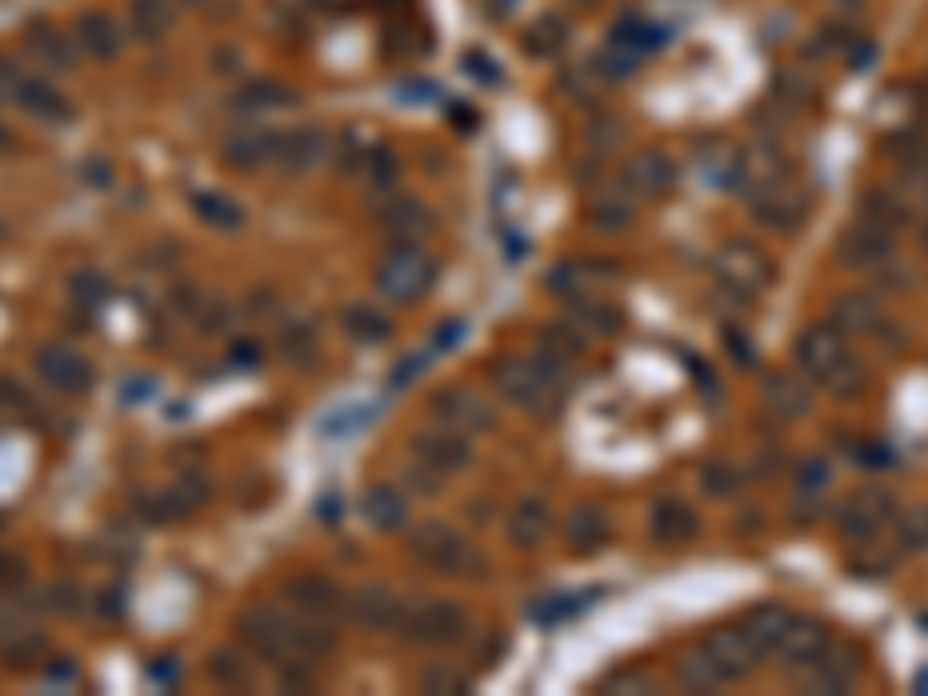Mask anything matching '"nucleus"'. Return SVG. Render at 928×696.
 <instances>
[{
  "instance_id": "1",
  "label": "nucleus",
  "mask_w": 928,
  "mask_h": 696,
  "mask_svg": "<svg viewBox=\"0 0 928 696\" xmlns=\"http://www.w3.org/2000/svg\"><path fill=\"white\" fill-rule=\"evenodd\" d=\"M237 632H241V640H247V650L270 659L274 669H284V664L316 669L334 646H340L334 617H307L297 609H274V603H255V609H247L237 622Z\"/></svg>"
},
{
  "instance_id": "2",
  "label": "nucleus",
  "mask_w": 928,
  "mask_h": 696,
  "mask_svg": "<svg viewBox=\"0 0 928 696\" xmlns=\"http://www.w3.org/2000/svg\"><path fill=\"white\" fill-rule=\"evenodd\" d=\"M497 391L507 405L525 409V413H548L567 399L571 391V368L562 353H552V348H538L534 358H507L497 362Z\"/></svg>"
},
{
  "instance_id": "3",
  "label": "nucleus",
  "mask_w": 928,
  "mask_h": 696,
  "mask_svg": "<svg viewBox=\"0 0 928 696\" xmlns=\"http://www.w3.org/2000/svg\"><path fill=\"white\" fill-rule=\"evenodd\" d=\"M798 368L845 399H854L864 386V372L854 368L841 325H808L804 335H798Z\"/></svg>"
},
{
  "instance_id": "4",
  "label": "nucleus",
  "mask_w": 928,
  "mask_h": 696,
  "mask_svg": "<svg viewBox=\"0 0 928 696\" xmlns=\"http://www.w3.org/2000/svg\"><path fill=\"white\" fill-rule=\"evenodd\" d=\"M432 279H437V265L418 242H395L385 261L377 265V292L395 307L418 302L423 292L432 288Z\"/></svg>"
},
{
  "instance_id": "5",
  "label": "nucleus",
  "mask_w": 928,
  "mask_h": 696,
  "mask_svg": "<svg viewBox=\"0 0 928 696\" xmlns=\"http://www.w3.org/2000/svg\"><path fill=\"white\" fill-rule=\"evenodd\" d=\"M414 557L418 562H427L432 572H441V576H483L488 572V562H483V553L460 535V529H451V525H423V529H414Z\"/></svg>"
},
{
  "instance_id": "6",
  "label": "nucleus",
  "mask_w": 928,
  "mask_h": 696,
  "mask_svg": "<svg viewBox=\"0 0 928 696\" xmlns=\"http://www.w3.org/2000/svg\"><path fill=\"white\" fill-rule=\"evenodd\" d=\"M469 460H474L469 436L455 432V428H445V423H432L427 432L414 436V465H418L437 488H441L445 479H455L460 469H469Z\"/></svg>"
},
{
  "instance_id": "7",
  "label": "nucleus",
  "mask_w": 928,
  "mask_h": 696,
  "mask_svg": "<svg viewBox=\"0 0 928 696\" xmlns=\"http://www.w3.org/2000/svg\"><path fill=\"white\" fill-rule=\"evenodd\" d=\"M408 640H418V646H451L469 632V613L460 609L451 599H437V603H418V609H404L400 613V627Z\"/></svg>"
},
{
  "instance_id": "8",
  "label": "nucleus",
  "mask_w": 928,
  "mask_h": 696,
  "mask_svg": "<svg viewBox=\"0 0 928 696\" xmlns=\"http://www.w3.org/2000/svg\"><path fill=\"white\" fill-rule=\"evenodd\" d=\"M432 423H445L464 436H478L497 423V409L488 405V395H478L469 386H445L437 399H432Z\"/></svg>"
},
{
  "instance_id": "9",
  "label": "nucleus",
  "mask_w": 928,
  "mask_h": 696,
  "mask_svg": "<svg viewBox=\"0 0 928 696\" xmlns=\"http://www.w3.org/2000/svg\"><path fill=\"white\" fill-rule=\"evenodd\" d=\"M887 520H891V497L882 488H864V492H854L849 502L835 506V529H841L845 539H854V543L878 539V529Z\"/></svg>"
},
{
  "instance_id": "10",
  "label": "nucleus",
  "mask_w": 928,
  "mask_h": 696,
  "mask_svg": "<svg viewBox=\"0 0 928 696\" xmlns=\"http://www.w3.org/2000/svg\"><path fill=\"white\" fill-rule=\"evenodd\" d=\"M701 650H705V659L715 664L719 683H738V677H748V673L757 669V659H761V650L752 646V636L742 632V627H719V632H711Z\"/></svg>"
},
{
  "instance_id": "11",
  "label": "nucleus",
  "mask_w": 928,
  "mask_h": 696,
  "mask_svg": "<svg viewBox=\"0 0 928 696\" xmlns=\"http://www.w3.org/2000/svg\"><path fill=\"white\" fill-rule=\"evenodd\" d=\"M325 158V135L316 125H293V131H274V163L270 168L288 177H307L316 163Z\"/></svg>"
},
{
  "instance_id": "12",
  "label": "nucleus",
  "mask_w": 928,
  "mask_h": 696,
  "mask_svg": "<svg viewBox=\"0 0 928 696\" xmlns=\"http://www.w3.org/2000/svg\"><path fill=\"white\" fill-rule=\"evenodd\" d=\"M826 650H831V636H826L822 622H812V617H794L789 632L780 636V646H775L780 664H785L789 673H808Z\"/></svg>"
},
{
  "instance_id": "13",
  "label": "nucleus",
  "mask_w": 928,
  "mask_h": 696,
  "mask_svg": "<svg viewBox=\"0 0 928 696\" xmlns=\"http://www.w3.org/2000/svg\"><path fill=\"white\" fill-rule=\"evenodd\" d=\"M37 372H43L47 386L61 391V395H84L93 386L88 358H80L74 348H43V353H37Z\"/></svg>"
},
{
  "instance_id": "14",
  "label": "nucleus",
  "mask_w": 928,
  "mask_h": 696,
  "mask_svg": "<svg viewBox=\"0 0 928 696\" xmlns=\"http://www.w3.org/2000/svg\"><path fill=\"white\" fill-rule=\"evenodd\" d=\"M288 603L307 617H340L348 609L344 590L330 576H293L288 580Z\"/></svg>"
},
{
  "instance_id": "15",
  "label": "nucleus",
  "mask_w": 928,
  "mask_h": 696,
  "mask_svg": "<svg viewBox=\"0 0 928 696\" xmlns=\"http://www.w3.org/2000/svg\"><path fill=\"white\" fill-rule=\"evenodd\" d=\"M5 88H10V98L24 107L28 117H37V121H70L66 94H61V88H51L47 80H33V75H24V70H19V75H14Z\"/></svg>"
},
{
  "instance_id": "16",
  "label": "nucleus",
  "mask_w": 928,
  "mask_h": 696,
  "mask_svg": "<svg viewBox=\"0 0 928 696\" xmlns=\"http://www.w3.org/2000/svg\"><path fill=\"white\" fill-rule=\"evenodd\" d=\"M697 535V511L687 506L682 497H659L650 506V539L664 543V548H678Z\"/></svg>"
},
{
  "instance_id": "17",
  "label": "nucleus",
  "mask_w": 928,
  "mask_h": 696,
  "mask_svg": "<svg viewBox=\"0 0 928 696\" xmlns=\"http://www.w3.org/2000/svg\"><path fill=\"white\" fill-rule=\"evenodd\" d=\"M608 539H612V520H608L604 506L585 502V506L571 511V520H567V548H571V553L590 557V553H599Z\"/></svg>"
},
{
  "instance_id": "18",
  "label": "nucleus",
  "mask_w": 928,
  "mask_h": 696,
  "mask_svg": "<svg viewBox=\"0 0 928 696\" xmlns=\"http://www.w3.org/2000/svg\"><path fill=\"white\" fill-rule=\"evenodd\" d=\"M191 209L204 228H218V232H237V228H247V205H241L237 195L228 191H218V187H204L191 195Z\"/></svg>"
},
{
  "instance_id": "19",
  "label": "nucleus",
  "mask_w": 928,
  "mask_h": 696,
  "mask_svg": "<svg viewBox=\"0 0 928 696\" xmlns=\"http://www.w3.org/2000/svg\"><path fill=\"white\" fill-rule=\"evenodd\" d=\"M348 613L362 622V627L371 632H381V627H400V613H404V603L385 590V585H362L358 595L348 599Z\"/></svg>"
},
{
  "instance_id": "20",
  "label": "nucleus",
  "mask_w": 928,
  "mask_h": 696,
  "mask_svg": "<svg viewBox=\"0 0 928 696\" xmlns=\"http://www.w3.org/2000/svg\"><path fill=\"white\" fill-rule=\"evenodd\" d=\"M674 181H678V168L664 149H645L627 163V187L641 191V195H664Z\"/></svg>"
},
{
  "instance_id": "21",
  "label": "nucleus",
  "mask_w": 928,
  "mask_h": 696,
  "mask_svg": "<svg viewBox=\"0 0 928 696\" xmlns=\"http://www.w3.org/2000/svg\"><path fill=\"white\" fill-rule=\"evenodd\" d=\"M719 274H724V284H729V288L757 292V288H766V279H771V265L761 261V251H752V247L734 242L729 251L719 255Z\"/></svg>"
},
{
  "instance_id": "22",
  "label": "nucleus",
  "mask_w": 928,
  "mask_h": 696,
  "mask_svg": "<svg viewBox=\"0 0 928 696\" xmlns=\"http://www.w3.org/2000/svg\"><path fill=\"white\" fill-rule=\"evenodd\" d=\"M891 228H878V224H864L859 228H849L845 232V247H841V261L845 265H882V261H891Z\"/></svg>"
},
{
  "instance_id": "23",
  "label": "nucleus",
  "mask_w": 928,
  "mask_h": 696,
  "mask_svg": "<svg viewBox=\"0 0 928 696\" xmlns=\"http://www.w3.org/2000/svg\"><path fill=\"white\" fill-rule=\"evenodd\" d=\"M223 163L241 172H260L274 163V131H237L223 144Z\"/></svg>"
},
{
  "instance_id": "24",
  "label": "nucleus",
  "mask_w": 928,
  "mask_h": 696,
  "mask_svg": "<svg viewBox=\"0 0 928 696\" xmlns=\"http://www.w3.org/2000/svg\"><path fill=\"white\" fill-rule=\"evenodd\" d=\"M74 38H80V47L93 61H117L126 33H121V24H111L107 14H84V20L74 24Z\"/></svg>"
},
{
  "instance_id": "25",
  "label": "nucleus",
  "mask_w": 928,
  "mask_h": 696,
  "mask_svg": "<svg viewBox=\"0 0 928 696\" xmlns=\"http://www.w3.org/2000/svg\"><path fill=\"white\" fill-rule=\"evenodd\" d=\"M789 622H794V613L785 609V603H761V609H752L748 617L738 622V627L752 636V646H757L761 655H771V650L780 646V636L789 632Z\"/></svg>"
},
{
  "instance_id": "26",
  "label": "nucleus",
  "mask_w": 928,
  "mask_h": 696,
  "mask_svg": "<svg viewBox=\"0 0 928 696\" xmlns=\"http://www.w3.org/2000/svg\"><path fill=\"white\" fill-rule=\"evenodd\" d=\"M507 535H511V543L520 548V553L538 548L544 535H548V502H538V497L515 502V511L507 516Z\"/></svg>"
},
{
  "instance_id": "27",
  "label": "nucleus",
  "mask_w": 928,
  "mask_h": 696,
  "mask_svg": "<svg viewBox=\"0 0 928 696\" xmlns=\"http://www.w3.org/2000/svg\"><path fill=\"white\" fill-rule=\"evenodd\" d=\"M381 224H385V232L395 237V242H418V237L427 232V224H432V218H427V209L418 205L414 195H395V200L385 205Z\"/></svg>"
},
{
  "instance_id": "28",
  "label": "nucleus",
  "mask_w": 928,
  "mask_h": 696,
  "mask_svg": "<svg viewBox=\"0 0 928 696\" xmlns=\"http://www.w3.org/2000/svg\"><path fill=\"white\" fill-rule=\"evenodd\" d=\"M177 20V0H130V33L144 43L163 38Z\"/></svg>"
},
{
  "instance_id": "29",
  "label": "nucleus",
  "mask_w": 928,
  "mask_h": 696,
  "mask_svg": "<svg viewBox=\"0 0 928 696\" xmlns=\"http://www.w3.org/2000/svg\"><path fill=\"white\" fill-rule=\"evenodd\" d=\"M854 677H859V664H854V659H845V655H835V650H826V655L808 669V687H812V692H849Z\"/></svg>"
},
{
  "instance_id": "30",
  "label": "nucleus",
  "mask_w": 928,
  "mask_h": 696,
  "mask_svg": "<svg viewBox=\"0 0 928 696\" xmlns=\"http://www.w3.org/2000/svg\"><path fill=\"white\" fill-rule=\"evenodd\" d=\"M841 329H854V335H868V329L882 325V307L872 302V292H845L841 302H835V316H831Z\"/></svg>"
},
{
  "instance_id": "31",
  "label": "nucleus",
  "mask_w": 928,
  "mask_h": 696,
  "mask_svg": "<svg viewBox=\"0 0 928 696\" xmlns=\"http://www.w3.org/2000/svg\"><path fill=\"white\" fill-rule=\"evenodd\" d=\"M28 51L43 65H56V70H70L74 65V47H70V38L66 33H56L51 24H33L28 28Z\"/></svg>"
},
{
  "instance_id": "32",
  "label": "nucleus",
  "mask_w": 928,
  "mask_h": 696,
  "mask_svg": "<svg viewBox=\"0 0 928 696\" xmlns=\"http://www.w3.org/2000/svg\"><path fill=\"white\" fill-rule=\"evenodd\" d=\"M362 511H367V520L377 525V529H395V525H404V497L395 488H385V483H377L362 497Z\"/></svg>"
},
{
  "instance_id": "33",
  "label": "nucleus",
  "mask_w": 928,
  "mask_h": 696,
  "mask_svg": "<svg viewBox=\"0 0 928 696\" xmlns=\"http://www.w3.org/2000/svg\"><path fill=\"white\" fill-rule=\"evenodd\" d=\"M288 103V88L278 80H247L237 88V107L241 112H265V107H278Z\"/></svg>"
},
{
  "instance_id": "34",
  "label": "nucleus",
  "mask_w": 928,
  "mask_h": 696,
  "mask_svg": "<svg viewBox=\"0 0 928 696\" xmlns=\"http://www.w3.org/2000/svg\"><path fill=\"white\" fill-rule=\"evenodd\" d=\"M344 321H348V335H353V339H362V344H377V339H385V335H390V321L381 316L377 307H353Z\"/></svg>"
},
{
  "instance_id": "35",
  "label": "nucleus",
  "mask_w": 928,
  "mask_h": 696,
  "mask_svg": "<svg viewBox=\"0 0 928 696\" xmlns=\"http://www.w3.org/2000/svg\"><path fill=\"white\" fill-rule=\"evenodd\" d=\"M864 218H868V224H878V228H891V232H896V228L905 224V209H901L896 195L872 191V195L864 200Z\"/></svg>"
},
{
  "instance_id": "36",
  "label": "nucleus",
  "mask_w": 928,
  "mask_h": 696,
  "mask_svg": "<svg viewBox=\"0 0 928 696\" xmlns=\"http://www.w3.org/2000/svg\"><path fill=\"white\" fill-rule=\"evenodd\" d=\"M678 673H682V683L692 687V692H715V687H724L719 673H715V664L705 659V650H692V655H687Z\"/></svg>"
},
{
  "instance_id": "37",
  "label": "nucleus",
  "mask_w": 928,
  "mask_h": 696,
  "mask_svg": "<svg viewBox=\"0 0 928 696\" xmlns=\"http://www.w3.org/2000/svg\"><path fill=\"white\" fill-rule=\"evenodd\" d=\"M210 677H214V683H223V687H247L251 683V669H247V659H241V655L218 650L210 659Z\"/></svg>"
},
{
  "instance_id": "38",
  "label": "nucleus",
  "mask_w": 928,
  "mask_h": 696,
  "mask_svg": "<svg viewBox=\"0 0 928 696\" xmlns=\"http://www.w3.org/2000/svg\"><path fill=\"white\" fill-rule=\"evenodd\" d=\"M423 692H437V696H451V692H464V673L460 669H445V664H427L423 677H418Z\"/></svg>"
},
{
  "instance_id": "39",
  "label": "nucleus",
  "mask_w": 928,
  "mask_h": 696,
  "mask_svg": "<svg viewBox=\"0 0 928 696\" xmlns=\"http://www.w3.org/2000/svg\"><path fill=\"white\" fill-rule=\"evenodd\" d=\"M901 543L905 548H928V502H915L901 516Z\"/></svg>"
},
{
  "instance_id": "40",
  "label": "nucleus",
  "mask_w": 928,
  "mask_h": 696,
  "mask_svg": "<svg viewBox=\"0 0 928 696\" xmlns=\"http://www.w3.org/2000/svg\"><path fill=\"white\" fill-rule=\"evenodd\" d=\"M284 353H288V358H297V362H307V358L316 353V329L293 321V325L284 329Z\"/></svg>"
},
{
  "instance_id": "41",
  "label": "nucleus",
  "mask_w": 928,
  "mask_h": 696,
  "mask_svg": "<svg viewBox=\"0 0 928 696\" xmlns=\"http://www.w3.org/2000/svg\"><path fill=\"white\" fill-rule=\"evenodd\" d=\"M771 405L780 413H804V391H794L789 381H775V395H771Z\"/></svg>"
},
{
  "instance_id": "42",
  "label": "nucleus",
  "mask_w": 928,
  "mask_h": 696,
  "mask_svg": "<svg viewBox=\"0 0 928 696\" xmlns=\"http://www.w3.org/2000/svg\"><path fill=\"white\" fill-rule=\"evenodd\" d=\"M557 43H562V28L548 24V33H534V38H530V51H552Z\"/></svg>"
},
{
  "instance_id": "43",
  "label": "nucleus",
  "mask_w": 928,
  "mask_h": 696,
  "mask_svg": "<svg viewBox=\"0 0 928 696\" xmlns=\"http://www.w3.org/2000/svg\"><path fill=\"white\" fill-rule=\"evenodd\" d=\"M14 580H24V566L0 553V585H14Z\"/></svg>"
},
{
  "instance_id": "44",
  "label": "nucleus",
  "mask_w": 928,
  "mask_h": 696,
  "mask_svg": "<svg viewBox=\"0 0 928 696\" xmlns=\"http://www.w3.org/2000/svg\"><path fill=\"white\" fill-rule=\"evenodd\" d=\"M835 5H859V0H835Z\"/></svg>"
},
{
  "instance_id": "45",
  "label": "nucleus",
  "mask_w": 928,
  "mask_h": 696,
  "mask_svg": "<svg viewBox=\"0 0 928 696\" xmlns=\"http://www.w3.org/2000/svg\"><path fill=\"white\" fill-rule=\"evenodd\" d=\"M0 144H5V125H0Z\"/></svg>"
}]
</instances>
